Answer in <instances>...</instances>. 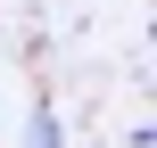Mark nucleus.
I'll return each instance as SVG.
<instances>
[{"label": "nucleus", "instance_id": "f257e3e1", "mask_svg": "<svg viewBox=\"0 0 157 148\" xmlns=\"http://www.w3.org/2000/svg\"><path fill=\"white\" fill-rule=\"evenodd\" d=\"M33 148H66V140H58V115H50V107H33Z\"/></svg>", "mask_w": 157, "mask_h": 148}]
</instances>
